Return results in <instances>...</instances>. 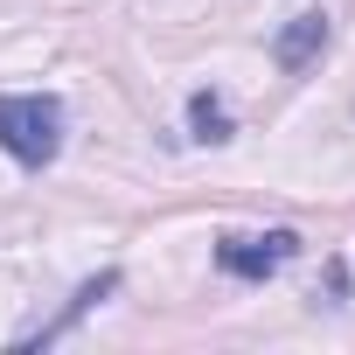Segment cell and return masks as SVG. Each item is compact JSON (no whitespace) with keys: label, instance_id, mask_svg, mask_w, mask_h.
Masks as SVG:
<instances>
[{"label":"cell","instance_id":"cell-1","mask_svg":"<svg viewBox=\"0 0 355 355\" xmlns=\"http://www.w3.org/2000/svg\"><path fill=\"white\" fill-rule=\"evenodd\" d=\"M0 146L21 167H49L63 153V105L49 91H8L0 98Z\"/></svg>","mask_w":355,"mask_h":355},{"label":"cell","instance_id":"cell-2","mask_svg":"<svg viewBox=\"0 0 355 355\" xmlns=\"http://www.w3.org/2000/svg\"><path fill=\"white\" fill-rule=\"evenodd\" d=\"M300 251V237L293 230H265V237H223L216 244V265L230 272V279H272L286 258Z\"/></svg>","mask_w":355,"mask_h":355},{"label":"cell","instance_id":"cell-3","mask_svg":"<svg viewBox=\"0 0 355 355\" xmlns=\"http://www.w3.org/2000/svg\"><path fill=\"white\" fill-rule=\"evenodd\" d=\"M320 49H327V15H293V21L279 28V42H272L279 70H306Z\"/></svg>","mask_w":355,"mask_h":355},{"label":"cell","instance_id":"cell-4","mask_svg":"<svg viewBox=\"0 0 355 355\" xmlns=\"http://www.w3.org/2000/svg\"><path fill=\"white\" fill-rule=\"evenodd\" d=\"M112 286H119L112 272H105V279H91V286H84V293H77V300H70V306H63L56 320H42V327H28V334H21V348H28V341H56V334H63V327H70L77 313H91V306H98V300H105Z\"/></svg>","mask_w":355,"mask_h":355},{"label":"cell","instance_id":"cell-5","mask_svg":"<svg viewBox=\"0 0 355 355\" xmlns=\"http://www.w3.org/2000/svg\"><path fill=\"white\" fill-rule=\"evenodd\" d=\"M189 125H196V139H202V146H223V139H230V112H223L209 91H196V98H189Z\"/></svg>","mask_w":355,"mask_h":355}]
</instances>
